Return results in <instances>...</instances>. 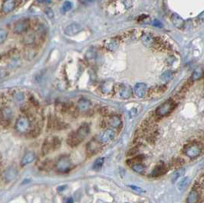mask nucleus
<instances>
[{
	"mask_svg": "<svg viewBox=\"0 0 204 203\" xmlns=\"http://www.w3.org/2000/svg\"><path fill=\"white\" fill-rule=\"evenodd\" d=\"M89 133V127L87 124L82 125L80 128L78 129L76 133L71 136L68 140V143L70 145L75 146L80 143L82 140L85 139Z\"/></svg>",
	"mask_w": 204,
	"mask_h": 203,
	"instance_id": "nucleus-1",
	"label": "nucleus"
},
{
	"mask_svg": "<svg viewBox=\"0 0 204 203\" xmlns=\"http://www.w3.org/2000/svg\"><path fill=\"white\" fill-rule=\"evenodd\" d=\"M31 124L27 117H22L18 119L15 123V129L16 131L22 134L27 133L30 130Z\"/></svg>",
	"mask_w": 204,
	"mask_h": 203,
	"instance_id": "nucleus-2",
	"label": "nucleus"
},
{
	"mask_svg": "<svg viewBox=\"0 0 204 203\" xmlns=\"http://www.w3.org/2000/svg\"><path fill=\"white\" fill-rule=\"evenodd\" d=\"M71 168V160L67 156H61L57 162V169L60 173H66Z\"/></svg>",
	"mask_w": 204,
	"mask_h": 203,
	"instance_id": "nucleus-3",
	"label": "nucleus"
},
{
	"mask_svg": "<svg viewBox=\"0 0 204 203\" xmlns=\"http://www.w3.org/2000/svg\"><path fill=\"white\" fill-rule=\"evenodd\" d=\"M201 146L199 144L192 143L187 146L185 149V153L187 156L190 158H196L201 153Z\"/></svg>",
	"mask_w": 204,
	"mask_h": 203,
	"instance_id": "nucleus-4",
	"label": "nucleus"
},
{
	"mask_svg": "<svg viewBox=\"0 0 204 203\" xmlns=\"http://www.w3.org/2000/svg\"><path fill=\"white\" fill-rule=\"evenodd\" d=\"M174 107V102L172 101V100H167V101H166L165 103H163V104L160 105V107L156 109V113L159 116H161V117L166 116L173 110Z\"/></svg>",
	"mask_w": 204,
	"mask_h": 203,
	"instance_id": "nucleus-5",
	"label": "nucleus"
},
{
	"mask_svg": "<svg viewBox=\"0 0 204 203\" xmlns=\"http://www.w3.org/2000/svg\"><path fill=\"white\" fill-rule=\"evenodd\" d=\"M29 29V23L27 20H20L15 22L13 26V32L15 34L21 35L27 32Z\"/></svg>",
	"mask_w": 204,
	"mask_h": 203,
	"instance_id": "nucleus-6",
	"label": "nucleus"
},
{
	"mask_svg": "<svg viewBox=\"0 0 204 203\" xmlns=\"http://www.w3.org/2000/svg\"><path fill=\"white\" fill-rule=\"evenodd\" d=\"M82 30L81 25L78 23H72L68 25L65 29V33L68 36H75Z\"/></svg>",
	"mask_w": 204,
	"mask_h": 203,
	"instance_id": "nucleus-7",
	"label": "nucleus"
},
{
	"mask_svg": "<svg viewBox=\"0 0 204 203\" xmlns=\"http://www.w3.org/2000/svg\"><path fill=\"white\" fill-rule=\"evenodd\" d=\"M16 5V0H5L2 3V10L4 13L8 14L15 9Z\"/></svg>",
	"mask_w": 204,
	"mask_h": 203,
	"instance_id": "nucleus-8",
	"label": "nucleus"
},
{
	"mask_svg": "<svg viewBox=\"0 0 204 203\" xmlns=\"http://www.w3.org/2000/svg\"><path fill=\"white\" fill-rule=\"evenodd\" d=\"M147 91V87L144 83H138L134 88V92L138 97H143L146 94Z\"/></svg>",
	"mask_w": 204,
	"mask_h": 203,
	"instance_id": "nucleus-9",
	"label": "nucleus"
},
{
	"mask_svg": "<svg viewBox=\"0 0 204 203\" xmlns=\"http://www.w3.org/2000/svg\"><path fill=\"white\" fill-rule=\"evenodd\" d=\"M132 94V89L128 85H121L119 89V95L124 99L129 98Z\"/></svg>",
	"mask_w": 204,
	"mask_h": 203,
	"instance_id": "nucleus-10",
	"label": "nucleus"
},
{
	"mask_svg": "<svg viewBox=\"0 0 204 203\" xmlns=\"http://www.w3.org/2000/svg\"><path fill=\"white\" fill-rule=\"evenodd\" d=\"M114 135H115V134H114V131H112L111 129H108L102 134L101 137H100V141L104 143H107L114 139Z\"/></svg>",
	"mask_w": 204,
	"mask_h": 203,
	"instance_id": "nucleus-11",
	"label": "nucleus"
},
{
	"mask_svg": "<svg viewBox=\"0 0 204 203\" xmlns=\"http://www.w3.org/2000/svg\"><path fill=\"white\" fill-rule=\"evenodd\" d=\"M91 103L87 99L82 98L78 103V109L81 112H86L90 109Z\"/></svg>",
	"mask_w": 204,
	"mask_h": 203,
	"instance_id": "nucleus-12",
	"label": "nucleus"
},
{
	"mask_svg": "<svg viewBox=\"0 0 204 203\" xmlns=\"http://www.w3.org/2000/svg\"><path fill=\"white\" fill-rule=\"evenodd\" d=\"M171 22L177 29H181L184 26V20L177 13H174L171 15Z\"/></svg>",
	"mask_w": 204,
	"mask_h": 203,
	"instance_id": "nucleus-13",
	"label": "nucleus"
},
{
	"mask_svg": "<svg viewBox=\"0 0 204 203\" xmlns=\"http://www.w3.org/2000/svg\"><path fill=\"white\" fill-rule=\"evenodd\" d=\"M36 159V154L33 152H29L24 156V157L22 158V161H21V166H25L26 165L29 164L32 162L34 161Z\"/></svg>",
	"mask_w": 204,
	"mask_h": 203,
	"instance_id": "nucleus-14",
	"label": "nucleus"
},
{
	"mask_svg": "<svg viewBox=\"0 0 204 203\" xmlns=\"http://www.w3.org/2000/svg\"><path fill=\"white\" fill-rule=\"evenodd\" d=\"M199 199V192L195 189H193L190 192L189 195L187 197V203H197Z\"/></svg>",
	"mask_w": 204,
	"mask_h": 203,
	"instance_id": "nucleus-15",
	"label": "nucleus"
},
{
	"mask_svg": "<svg viewBox=\"0 0 204 203\" xmlns=\"http://www.w3.org/2000/svg\"><path fill=\"white\" fill-rule=\"evenodd\" d=\"M17 176V170L15 167H9L5 173V179L7 181L13 180Z\"/></svg>",
	"mask_w": 204,
	"mask_h": 203,
	"instance_id": "nucleus-16",
	"label": "nucleus"
},
{
	"mask_svg": "<svg viewBox=\"0 0 204 203\" xmlns=\"http://www.w3.org/2000/svg\"><path fill=\"white\" fill-rule=\"evenodd\" d=\"M114 88V81L112 80H107L102 85L101 90L104 94H107L111 92Z\"/></svg>",
	"mask_w": 204,
	"mask_h": 203,
	"instance_id": "nucleus-17",
	"label": "nucleus"
},
{
	"mask_svg": "<svg viewBox=\"0 0 204 203\" xmlns=\"http://www.w3.org/2000/svg\"><path fill=\"white\" fill-rule=\"evenodd\" d=\"M99 149H100V146H99L98 143H97L96 141H91L88 145L87 152L90 155H92L94 153H96Z\"/></svg>",
	"mask_w": 204,
	"mask_h": 203,
	"instance_id": "nucleus-18",
	"label": "nucleus"
},
{
	"mask_svg": "<svg viewBox=\"0 0 204 203\" xmlns=\"http://www.w3.org/2000/svg\"><path fill=\"white\" fill-rule=\"evenodd\" d=\"M190 180L188 177H184L182 178L180 181L177 183V187H178V189L180 191H183L184 189L187 187V186L189 184Z\"/></svg>",
	"mask_w": 204,
	"mask_h": 203,
	"instance_id": "nucleus-19",
	"label": "nucleus"
},
{
	"mask_svg": "<svg viewBox=\"0 0 204 203\" xmlns=\"http://www.w3.org/2000/svg\"><path fill=\"white\" fill-rule=\"evenodd\" d=\"M121 124V120L117 116H113L111 118L109 119V124L111 126V127H114V128H117V127H119Z\"/></svg>",
	"mask_w": 204,
	"mask_h": 203,
	"instance_id": "nucleus-20",
	"label": "nucleus"
},
{
	"mask_svg": "<svg viewBox=\"0 0 204 203\" xmlns=\"http://www.w3.org/2000/svg\"><path fill=\"white\" fill-rule=\"evenodd\" d=\"M35 39H36V37H35V35L32 33H29V34L26 35L23 38L24 43L26 45L32 44L35 42Z\"/></svg>",
	"mask_w": 204,
	"mask_h": 203,
	"instance_id": "nucleus-21",
	"label": "nucleus"
},
{
	"mask_svg": "<svg viewBox=\"0 0 204 203\" xmlns=\"http://www.w3.org/2000/svg\"><path fill=\"white\" fill-rule=\"evenodd\" d=\"M117 46H118L117 42L115 40H114V39H111V40H109L108 42H106V48H107V49L111 50V51H114V50L117 49Z\"/></svg>",
	"mask_w": 204,
	"mask_h": 203,
	"instance_id": "nucleus-22",
	"label": "nucleus"
},
{
	"mask_svg": "<svg viewBox=\"0 0 204 203\" xmlns=\"http://www.w3.org/2000/svg\"><path fill=\"white\" fill-rule=\"evenodd\" d=\"M202 76V68H197L193 71L192 75L193 81H197L199 80Z\"/></svg>",
	"mask_w": 204,
	"mask_h": 203,
	"instance_id": "nucleus-23",
	"label": "nucleus"
},
{
	"mask_svg": "<svg viewBox=\"0 0 204 203\" xmlns=\"http://www.w3.org/2000/svg\"><path fill=\"white\" fill-rule=\"evenodd\" d=\"M104 159L103 157H100L98 159H96V161L94 162L93 165V169H95V170H99V169L101 168L102 165L104 163Z\"/></svg>",
	"mask_w": 204,
	"mask_h": 203,
	"instance_id": "nucleus-24",
	"label": "nucleus"
},
{
	"mask_svg": "<svg viewBox=\"0 0 204 203\" xmlns=\"http://www.w3.org/2000/svg\"><path fill=\"white\" fill-rule=\"evenodd\" d=\"M8 32L5 29H0V45L3 44L8 38Z\"/></svg>",
	"mask_w": 204,
	"mask_h": 203,
	"instance_id": "nucleus-25",
	"label": "nucleus"
},
{
	"mask_svg": "<svg viewBox=\"0 0 204 203\" xmlns=\"http://www.w3.org/2000/svg\"><path fill=\"white\" fill-rule=\"evenodd\" d=\"M2 118H4L5 120H9V119L12 117V110L9 108H5L2 110Z\"/></svg>",
	"mask_w": 204,
	"mask_h": 203,
	"instance_id": "nucleus-26",
	"label": "nucleus"
},
{
	"mask_svg": "<svg viewBox=\"0 0 204 203\" xmlns=\"http://www.w3.org/2000/svg\"><path fill=\"white\" fill-rule=\"evenodd\" d=\"M131 168H132V169L134 171H135L136 173H143L144 170V166L142 164H141V163H136V164L133 165Z\"/></svg>",
	"mask_w": 204,
	"mask_h": 203,
	"instance_id": "nucleus-27",
	"label": "nucleus"
},
{
	"mask_svg": "<svg viewBox=\"0 0 204 203\" xmlns=\"http://www.w3.org/2000/svg\"><path fill=\"white\" fill-rule=\"evenodd\" d=\"M142 40L146 45H151L153 42V38L150 35H144L142 36Z\"/></svg>",
	"mask_w": 204,
	"mask_h": 203,
	"instance_id": "nucleus-28",
	"label": "nucleus"
},
{
	"mask_svg": "<svg viewBox=\"0 0 204 203\" xmlns=\"http://www.w3.org/2000/svg\"><path fill=\"white\" fill-rule=\"evenodd\" d=\"M9 71L7 68H0V81L3 80L6 77L9 76Z\"/></svg>",
	"mask_w": 204,
	"mask_h": 203,
	"instance_id": "nucleus-29",
	"label": "nucleus"
},
{
	"mask_svg": "<svg viewBox=\"0 0 204 203\" xmlns=\"http://www.w3.org/2000/svg\"><path fill=\"white\" fill-rule=\"evenodd\" d=\"M72 8V2L66 1V2H64L63 5H62V8H61V11L63 12H67L69 10H71V9Z\"/></svg>",
	"mask_w": 204,
	"mask_h": 203,
	"instance_id": "nucleus-30",
	"label": "nucleus"
},
{
	"mask_svg": "<svg viewBox=\"0 0 204 203\" xmlns=\"http://www.w3.org/2000/svg\"><path fill=\"white\" fill-rule=\"evenodd\" d=\"M185 173V169H178L177 171H176L175 173H174V176H173V180H176L177 179H178V178H180V176H182Z\"/></svg>",
	"mask_w": 204,
	"mask_h": 203,
	"instance_id": "nucleus-31",
	"label": "nucleus"
},
{
	"mask_svg": "<svg viewBox=\"0 0 204 203\" xmlns=\"http://www.w3.org/2000/svg\"><path fill=\"white\" fill-rule=\"evenodd\" d=\"M163 173H164L163 167H162V166H157V167L155 168V169L153 171V176H158V175L162 174Z\"/></svg>",
	"mask_w": 204,
	"mask_h": 203,
	"instance_id": "nucleus-32",
	"label": "nucleus"
},
{
	"mask_svg": "<svg viewBox=\"0 0 204 203\" xmlns=\"http://www.w3.org/2000/svg\"><path fill=\"white\" fill-rule=\"evenodd\" d=\"M172 78V73L170 71H166L165 73H163V75H162V79L163 81H169L170 78Z\"/></svg>",
	"mask_w": 204,
	"mask_h": 203,
	"instance_id": "nucleus-33",
	"label": "nucleus"
},
{
	"mask_svg": "<svg viewBox=\"0 0 204 203\" xmlns=\"http://www.w3.org/2000/svg\"><path fill=\"white\" fill-rule=\"evenodd\" d=\"M131 189H132L133 190H134V191L138 192H145L144 190L143 189H141V187H138V186H128Z\"/></svg>",
	"mask_w": 204,
	"mask_h": 203,
	"instance_id": "nucleus-34",
	"label": "nucleus"
},
{
	"mask_svg": "<svg viewBox=\"0 0 204 203\" xmlns=\"http://www.w3.org/2000/svg\"><path fill=\"white\" fill-rule=\"evenodd\" d=\"M45 14L48 15V18H53V16H54V13H53L52 9H50V8H47V9H45Z\"/></svg>",
	"mask_w": 204,
	"mask_h": 203,
	"instance_id": "nucleus-35",
	"label": "nucleus"
},
{
	"mask_svg": "<svg viewBox=\"0 0 204 203\" xmlns=\"http://www.w3.org/2000/svg\"><path fill=\"white\" fill-rule=\"evenodd\" d=\"M122 2L126 8H129L132 5V1L131 0H122Z\"/></svg>",
	"mask_w": 204,
	"mask_h": 203,
	"instance_id": "nucleus-36",
	"label": "nucleus"
},
{
	"mask_svg": "<svg viewBox=\"0 0 204 203\" xmlns=\"http://www.w3.org/2000/svg\"><path fill=\"white\" fill-rule=\"evenodd\" d=\"M153 25L154 26H156V27H161L162 26V24L161 22H160V21L158 20H154L153 22Z\"/></svg>",
	"mask_w": 204,
	"mask_h": 203,
	"instance_id": "nucleus-37",
	"label": "nucleus"
},
{
	"mask_svg": "<svg viewBox=\"0 0 204 203\" xmlns=\"http://www.w3.org/2000/svg\"><path fill=\"white\" fill-rule=\"evenodd\" d=\"M136 114H137V109L133 108L132 110L130 111V116H131V117H134Z\"/></svg>",
	"mask_w": 204,
	"mask_h": 203,
	"instance_id": "nucleus-38",
	"label": "nucleus"
},
{
	"mask_svg": "<svg viewBox=\"0 0 204 203\" xmlns=\"http://www.w3.org/2000/svg\"><path fill=\"white\" fill-rule=\"evenodd\" d=\"M66 188V186H60V187H58V190L59 192H61L63 189H65Z\"/></svg>",
	"mask_w": 204,
	"mask_h": 203,
	"instance_id": "nucleus-39",
	"label": "nucleus"
},
{
	"mask_svg": "<svg viewBox=\"0 0 204 203\" xmlns=\"http://www.w3.org/2000/svg\"><path fill=\"white\" fill-rule=\"evenodd\" d=\"M73 202H74V200L72 198H69L66 201V203H73Z\"/></svg>",
	"mask_w": 204,
	"mask_h": 203,
	"instance_id": "nucleus-40",
	"label": "nucleus"
},
{
	"mask_svg": "<svg viewBox=\"0 0 204 203\" xmlns=\"http://www.w3.org/2000/svg\"><path fill=\"white\" fill-rule=\"evenodd\" d=\"M51 1H52V0H45V2H47V3H51Z\"/></svg>",
	"mask_w": 204,
	"mask_h": 203,
	"instance_id": "nucleus-41",
	"label": "nucleus"
},
{
	"mask_svg": "<svg viewBox=\"0 0 204 203\" xmlns=\"http://www.w3.org/2000/svg\"><path fill=\"white\" fill-rule=\"evenodd\" d=\"M127 203H128V202H127Z\"/></svg>",
	"mask_w": 204,
	"mask_h": 203,
	"instance_id": "nucleus-42",
	"label": "nucleus"
}]
</instances>
